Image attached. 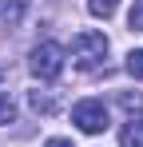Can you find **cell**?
<instances>
[{"label":"cell","mask_w":143,"mask_h":147,"mask_svg":"<svg viewBox=\"0 0 143 147\" xmlns=\"http://www.w3.org/2000/svg\"><path fill=\"white\" fill-rule=\"evenodd\" d=\"M72 64L80 68V72H95V68H103V60H107V36L103 32H80L76 40H72Z\"/></svg>","instance_id":"1"},{"label":"cell","mask_w":143,"mask_h":147,"mask_svg":"<svg viewBox=\"0 0 143 147\" xmlns=\"http://www.w3.org/2000/svg\"><path fill=\"white\" fill-rule=\"evenodd\" d=\"M64 60H68L64 44H56V40H40V44L32 48V56H28V68H32L36 80H56V76L64 72Z\"/></svg>","instance_id":"2"},{"label":"cell","mask_w":143,"mask_h":147,"mask_svg":"<svg viewBox=\"0 0 143 147\" xmlns=\"http://www.w3.org/2000/svg\"><path fill=\"white\" fill-rule=\"evenodd\" d=\"M72 123H76L84 135L107 131V107H103V99H80V103L72 107Z\"/></svg>","instance_id":"3"},{"label":"cell","mask_w":143,"mask_h":147,"mask_svg":"<svg viewBox=\"0 0 143 147\" xmlns=\"http://www.w3.org/2000/svg\"><path fill=\"white\" fill-rule=\"evenodd\" d=\"M24 16H28V0H0V28L4 32L20 28Z\"/></svg>","instance_id":"4"},{"label":"cell","mask_w":143,"mask_h":147,"mask_svg":"<svg viewBox=\"0 0 143 147\" xmlns=\"http://www.w3.org/2000/svg\"><path fill=\"white\" fill-rule=\"evenodd\" d=\"M119 147H143V115H131L119 131Z\"/></svg>","instance_id":"5"},{"label":"cell","mask_w":143,"mask_h":147,"mask_svg":"<svg viewBox=\"0 0 143 147\" xmlns=\"http://www.w3.org/2000/svg\"><path fill=\"white\" fill-rule=\"evenodd\" d=\"M119 0H88V12L92 16H99V20H107V16H115Z\"/></svg>","instance_id":"6"},{"label":"cell","mask_w":143,"mask_h":147,"mask_svg":"<svg viewBox=\"0 0 143 147\" xmlns=\"http://www.w3.org/2000/svg\"><path fill=\"white\" fill-rule=\"evenodd\" d=\"M32 111H44V115L56 111V99L48 96V92H32Z\"/></svg>","instance_id":"7"},{"label":"cell","mask_w":143,"mask_h":147,"mask_svg":"<svg viewBox=\"0 0 143 147\" xmlns=\"http://www.w3.org/2000/svg\"><path fill=\"white\" fill-rule=\"evenodd\" d=\"M127 76H131V80H143V48H135L127 56Z\"/></svg>","instance_id":"8"},{"label":"cell","mask_w":143,"mask_h":147,"mask_svg":"<svg viewBox=\"0 0 143 147\" xmlns=\"http://www.w3.org/2000/svg\"><path fill=\"white\" fill-rule=\"evenodd\" d=\"M12 119H16V103H12L8 92L0 88V123H12Z\"/></svg>","instance_id":"9"},{"label":"cell","mask_w":143,"mask_h":147,"mask_svg":"<svg viewBox=\"0 0 143 147\" xmlns=\"http://www.w3.org/2000/svg\"><path fill=\"white\" fill-rule=\"evenodd\" d=\"M127 24H131V32H143V0H135V4H131V12H127Z\"/></svg>","instance_id":"10"},{"label":"cell","mask_w":143,"mask_h":147,"mask_svg":"<svg viewBox=\"0 0 143 147\" xmlns=\"http://www.w3.org/2000/svg\"><path fill=\"white\" fill-rule=\"evenodd\" d=\"M119 103H123V107H127L131 115H135V111L143 115V96H119Z\"/></svg>","instance_id":"11"},{"label":"cell","mask_w":143,"mask_h":147,"mask_svg":"<svg viewBox=\"0 0 143 147\" xmlns=\"http://www.w3.org/2000/svg\"><path fill=\"white\" fill-rule=\"evenodd\" d=\"M44 147H72V139H48Z\"/></svg>","instance_id":"12"},{"label":"cell","mask_w":143,"mask_h":147,"mask_svg":"<svg viewBox=\"0 0 143 147\" xmlns=\"http://www.w3.org/2000/svg\"><path fill=\"white\" fill-rule=\"evenodd\" d=\"M0 88H4V76H0Z\"/></svg>","instance_id":"13"}]
</instances>
